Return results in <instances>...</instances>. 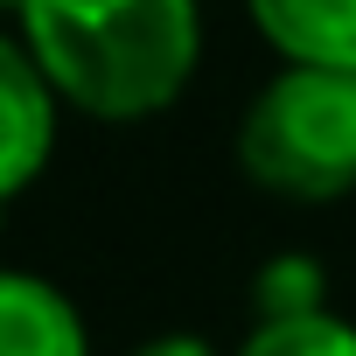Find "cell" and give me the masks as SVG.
Masks as SVG:
<instances>
[{
    "mask_svg": "<svg viewBox=\"0 0 356 356\" xmlns=\"http://www.w3.org/2000/svg\"><path fill=\"white\" fill-rule=\"evenodd\" d=\"M238 356H356V321H342L335 307L273 314V321H252Z\"/></svg>",
    "mask_w": 356,
    "mask_h": 356,
    "instance_id": "cell-6",
    "label": "cell"
},
{
    "mask_svg": "<svg viewBox=\"0 0 356 356\" xmlns=\"http://www.w3.org/2000/svg\"><path fill=\"white\" fill-rule=\"evenodd\" d=\"M245 182L286 203H342L356 189V70L286 63L238 119Z\"/></svg>",
    "mask_w": 356,
    "mask_h": 356,
    "instance_id": "cell-2",
    "label": "cell"
},
{
    "mask_svg": "<svg viewBox=\"0 0 356 356\" xmlns=\"http://www.w3.org/2000/svg\"><path fill=\"white\" fill-rule=\"evenodd\" d=\"M0 210H8V203H0Z\"/></svg>",
    "mask_w": 356,
    "mask_h": 356,
    "instance_id": "cell-10",
    "label": "cell"
},
{
    "mask_svg": "<svg viewBox=\"0 0 356 356\" xmlns=\"http://www.w3.org/2000/svg\"><path fill=\"white\" fill-rule=\"evenodd\" d=\"M22 35L56 98L112 126L168 112L203 63L196 0H29Z\"/></svg>",
    "mask_w": 356,
    "mask_h": 356,
    "instance_id": "cell-1",
    "label": "cell"
},
{
    "mask_svg": "<svg viewBox=\"0 0 356 356\" xmlns=\"http://www.w3.org/2000/svg\"><path fill=\"white\" fill-rule=\"evenodd\" d=\"M245 15L286 63L356 70V0H245Z\"/></svg>",
    "mask_w": 356,
    "mask_h": 356,
    "instance_id": "cell-5",
    "label": "cell"
},
{
    "mask_svg": "<svg viewBox=\"0 0 356 356\" xmlns=\"http://www.w3.org/2000/svg\"><path fill=\"white\" fill-rule=\"evenodd\" d=\"M307 307H328V273L307 259V252H280L273 266H259L252 280V314L273 321V314H307Z\"/></svg>",
    "mask_w": 356,
    "mask_h": 356,
    "instance_id": "cell-7",
    "label": "cell"
},
{
    "mask_svg": "<svg viewBox=\"0 0 356 356\" xmlns=\"http://www.w3.org/2000/svg\"><path fill=\"white\" fill-rule=\"evenodd\" d=\"M0 356H91L84 314L63 286L0 266Z\"/></svg>",
    "mask_w": 356,
    "mask_h": 356,
    "instance_id": "cell-4",
    "label": "cell"
},
{
    "mask_svg": "<svg viewBox=\"0 0 356 356\" xmlns=\"http://www.w3.org/2000/svg\"><path fill=\"white\" fill-rule=\"evenodd\" d=\"M22 8H29V0H0V15H22Z\"/></svg>",
    "mask_w": 356,
    "mask_h": 356,
    "instance_id": "cell-9",
    "label": "cell"
},
{
    "mask_svg": "<svg viewBox=\"0 0 356 356\" xmlns=\"http://www.w3.org/2000/svg\"><path fill=\"white\" fill-rule=\"evenodd\" d=\"M133 356H217L203 335H154V342H140Z\"/></svg>",
    "mask_w": 356,
    "mask_h": 356,
    "instance_id": "cell-8",
    "label": "cell"
},
{
    "mask_svg": "<svg viewBox=\"0 0 356 356\" xmlns=\"http://www.w3.org/2000/svg\"><path fill=\"white\" fill-rule=\"evenodd\" d=\"M56 84L35 63L29 35L0 29V203L22 196L56 154Z\"/></svg>",
    "mask_w": 356,
    "mask_h": 356,
    "instance_id": "cell-3",
    "label": "cell"
}]
</instances>
